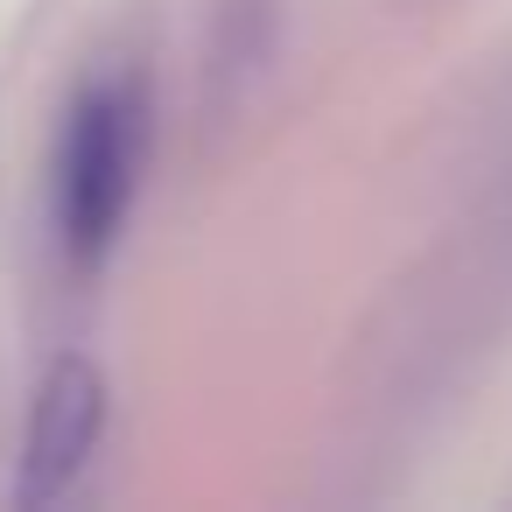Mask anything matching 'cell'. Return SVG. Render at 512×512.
<instances>
[{
    "label": "cell",
    "instance_id": "obj_1",
    "mask_svg": "<svg viewBox=\"0 0 512 512\" xmlns=\"http://www.w3.org/2000/svg\"><path fill=\"white\" fill-rule=\"evenodd\" d=\"M148 169V85L141 71H99L64 113L57 162H50V218L71 267H99L127 218Z\"/></svg>",
    "mask_w": 512,
    "mask_h": 512
},
{
    "label": "cell",
    "instance_id": "obj_2",
    "mask_svg": "<svg viewBox=\"0 0 512 512\" xmlns=\"http://www.w3.org/2000/svg\"><path fill=\"white\" fill-rule=\"evenodd\" d=\"M99 428H106V379L92 358L64 351L36 400H29V435H22V505H50L78 484V470L92 463L99 449Z\"/></svg>",
    "mask_w": 512,
    "mask_h": 512
}]
</instances>
